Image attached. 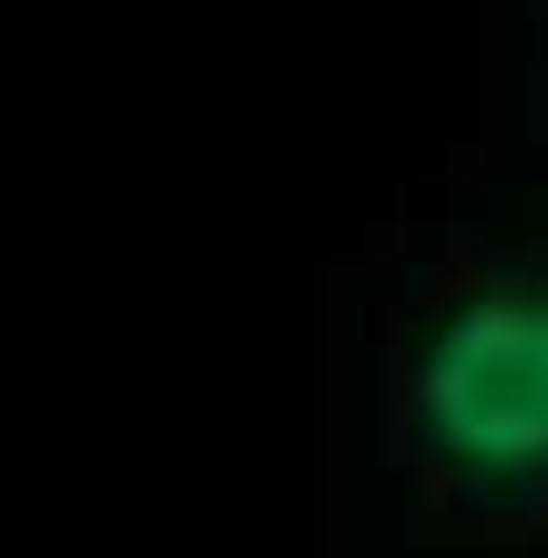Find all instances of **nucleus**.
I'll return each mask as SVG.
<instances>
[{
  "instance_id": "f257e3e1",
  "label": "nucleus",
  "mask_w": 548,
  "mask_h": 558,
  "mask_svg": "<svg viewBox=\"0 0 548 558\" xmlns=\"http://www.w3.org/2000/svg\"><path fill=\"white\" fill-rule=\"evenodd\" d=\"M406 447L467 498H548V284H477L427 325Z\"/></svg>"
}]
</instances>
